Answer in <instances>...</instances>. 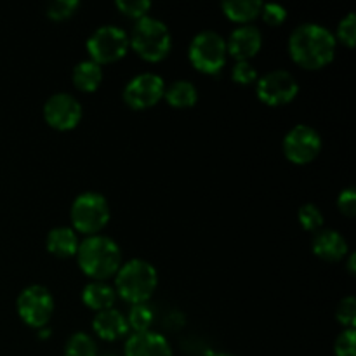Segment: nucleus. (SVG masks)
Instances as JSON below:
<instances>
[{
  "label": "nucleus",
  "mask_w": 356,
  "mask_h": 356,
  "mask_svg": "<svg viewBox=\"0 0 356 356\" xmlns=\"http://www.w3.org/2000/svg\"><path fill=\"white\" fill-rule=\"evenodd\" d=\"M336 35L318 23H302L289 37V52L299 66L318 70L329 65L336 54Z\"/></svg>",
  "instance_id": "obj_1"
},
{
  "label": "nucleus",
  "mask_w": 356,
  "mask_h": 356,
  "mask_svg": "<svg viewBox=\"0 0 356 356\" xmlns=\"http://www.w3.org/2000/svg\"><path fill=\"white\" fill-rule=\"evenodd\" d=\"M76 259L87 277L104 282L113 277L122 264V252L113 238L104 235H90L79 243Z\"/></svg>",
  "instance_id": "obj_2"
},
{
  "label": "nucleus",
  "mask_w": 356,
  "mask_h": 356,
  "mask_svg": "<svg viewBox=\"0 0 356 356\" xmlns=\"http://www.w3.org/2000/svg\"><path fill=\"white\" fill-rule=\"evenodd\" d=\"M159 275L155 266L145 259H131L115 273V292L131 305L146 302L155 292Z\"/></svg>",
  "instance_id": "obj_3"
},
{
  "label": "nucleus",
  "mask_w": 356,
  "mask_h": 356,
  "mask_svg": "<svg viewBox=\"0 0 356 356\" xmlns=\"http://www.w3.org/2000/svg\"><path fill=\"white\" fill-rule=\"evenodd\" d=\"M129 44L146 61H160L165 58L172 47V37L162 19L145 16L138 19L129 37Z\"/></svg>",
  "instance_id": "obj_4"
},
{
  "label": "nucleus",
  "mask_w": 356,
  "mask_h": 356,
  "mask_svg": "<svg viewBox=\"0 0 356 356\" xmlns=\"http://www.w3.org/2000/svg\"><path fill=\"white\" fill-rule=\"evenodd\" d=\"M70 218L80 233L96 235L110 221V204L97 191H86L73 200Z\"/></svg>",
  "instance_id": "obj_5"
},
{
  "label": "nucleus",
  "mask_w": 356,
  "mask_h": 356,
  "mask_svg": "<svg viewBox=\"0 0 356 356\" xmlns=\"http://www.w3.org/2000/svg\"><path fill=\"white\" fill-rule=\"evenodd\" d=\"M190 61L198 72L218 73L226 65V40L214 30H202L191 40L188 49Z\"/></svg>",
  "instance_id": "obj_6"
},
{
  "label": "nucleus",
  "mask_w": 356,
  "mask_h": 356,
  "mask_svg": "<svg viewBox=\"0 0 356 356\" xmlns=\"http://www.w3.org/2000/svg\"><path fill=\"white\" fill-rule=\"evenodd\" d=\"M129 35L117 24H103L96 28L87 38V52L97 65L113 63L124 58L129 51Z\"/></svg>",
  "instance_id": "obj_7"
},
{
  "label": "nucleus",
  "mask_w": 356,
  "mask_h": 356,
  "mask_svg": "<svg viewBox=\"0 0 356 356\" xmlns=\"http://www.w3.org/2000/svg\"><path fill=\"white\" fill-rule=\"evenodd\" d=\"M17 315L35 329H42L47 325L54 312V298L44 285H30L23 289L16 299Z\"/></svg>",
  "instance_id": "obj_8"
},
{
  "label": "nucleus",
  "mask_w": 356,
  "mask_h": 356,
  "mask_svg": "<svg viewBox=\"0 0 356 356\" xmlns=\"http://www.w3.org/2000/svg\"><path fill=\"white\" fill-rule=\"evenodd\" d=\"M257 97L270 106L287 104L298 96L299 83L287 70H271L257 79Z\"/></svg>",
  "instance_id": "obj_9"
},
{
  "label": "nucleus",
  "mask_w": 356,
  "mask_h": 356,
  "mask_svg": "<svg viewBox=\"0 0 356 356\" xmlns=\"http://www.w3.org/2000/svg\"><path fill=\"white\" fill-rule=\"evenodd\" d=\"M165 90V82L160 75L152 72L139 73L132 76L124 87V101L134 110H145V108L153 106L163 97Z\"/></svg>",
  "instance_id": "obj_10"
},
{
  "label": "nucleus",
  "mask_w": 356,
  "mask_h": 356,
  "mask_svg": "<svg viewBox=\"0 0 356 356\" xmlns=\"http://www.w3.org/2000/svg\"><path fill=\"white\" fill-rule=\"evenodd\" d=\"M322 149V138L312 125L298 124L285 134L284 153L291 162L309 163L318 156Z\"/></svg>",
  "instance_id": "obj_11"
},
{
  "label": "nucleus",
  "mask_w": 356,
  "mask_h": 356,
  "mask_svg": "<svg viewBox=\"0 0 356 356\" xmlns=\"http://www.w3.org/2000/svg\"><path fill=\"white\" fill-rule=\"evenodd\" d=\"M44 118L58 131H70L82 118V104L68 92H56L45 101Z\"/></svg>",
  "instance_id": "obj_12"
},
{
  "label": "nucleus",
  "mask_w": 356,
  "mask_h": 356,
  "mask_svg": "<svg viewBox=\"0 0 356 356\" xmlns=\"http://www.w3.org/2000/svg\"><path fill=\"white\" fill-rule=\"evenodd\" d=\"M263 44V33L256 24H240L229 33L226 40V51L236 61H249V58L257 54Z\"/></svg>",
  "instance_id": "obj_13"
},
{
  "label": "nucleus",
  "mask_w": 356,
  "mask_h": 356,
  "mask_svg": "<svg viewBox=\"0 0 356 356\" xmlns=\"http://www.w3.org/2000/svg\"><path fill=\"white\" fill-rule=\"evenodd\" d=\"M124 353L125 356H174L169 341L153 330L134 332L129 336Z\"/></svg>",
  "instance_id": "obj_14"
},
{
  "label": "nucleus",
  "mask_w": 356,
  "mask_h": 356,
  "mask_svg": "<svg viewBox=\"0 0 356 356\" xmlns=\"http://www.w3.org/2000/svg\"><path fill=\"white\" fill-rule=\"evenodd\" d=\"M348 242L336 229H320L313 236V252L323 261L336 263L348 254Z\"/></svg>",
  "instance_id": "obj_15"
},
{
  "label": "nucleus",
  "mask_w": 356,
  "mask_h": 356,
  "mask_svg": "<svg viewBox=\"0 0 356 356\" xmlns=\"http://www.w3.org/2000/svg\"><path fill=\"white\" fill-rule=\"evenodd\" d=\"M92 329L101 339L117 341L129 332V323L127 318L118 309L108 308L103 312H97V315L92 320Z\"/></svg>",
  "instance_id": "obj_16"
},
{
  "label": "nucleus",
  "mask_w": 356,
  "mask_h": 356,
  "mask_svg": "<svg viewBox=\"0 0 356 356\" xmlns=\"http://www.w3.org/2000/svg\"><path fill=\"white\" fill-rule=\"evenodd\" d=\"M45 245L51 254L58 257H70L75 256L79 249V238H76L75 229L68 226H56L47 233Z\"/></svg>",
  "instance_id": "obj_17"
},
{
  "label": "nucleus",
  "mask_w": 356,
  "mask_h": 356,
  "mask_svg": "<svg viewBox=\"0 0 356 356\" xmlns=\"http://www.w3.org/2000/svg\"><path fill=\"white\" fill-rule=\"evenodd\" d=\"M115 299H117V292L110 284L101 280H92L87 284L82 291V301L87 308L94 309V312H103L113 306Z\"/></svg>",
  "instance_id": "obj_18"
},
{
  "label": "nucleus",
  "mask_w": 356,
  "mask_h": 356,
  "mask_svg": "<svg viewBox=\"0 0 356 356\" xmlns=\"http://www.w3.org/2000/svg\"><path fill=\"white\" fill-rule=\"evenodd\" d=\"M72 79L76 89L82 92H92L103 80V70H101V65L94 63L92 59H83L79 65H75Z\"/></svg>",
  "instance_id": "obj_19"
},
{
  "label": "nucleus",
  "mask_w": 356,
  "mask_h": 356,
  "mask_svg": "<svg viewBox=\"0 0 356 356\" xmlns=\"http://www.w3.org/2000/svg\"><path fill=\"white\" fill-rule=\"evenodd\" d=\"M163 97L167 103L174 108H188L193 106L198 99V90L193 82L190 80H174L165 90H163Z\"/></svg>",
  "instance_id": "obj_20"
},
{
  "label": "nucleus",
  "mask_w": 356,
  "mask_h": 356,
  "mask_svg": "<svg viewBox=\"0 0 356 356\" xmlns=\"http://www.w3.org/2000/svg\"><path fill=\"white\" fill-rule=\"evenodd\" d=\"M261 6H263L261 0H225L221 3L222 10L229 19L243 24L259 16Z\"/></svg>",
  "instance_id": "obj_21"
},
{
  "label": "nucleus",
  "mask_w": 356,
  "mask_h": 356,
  "mask_svg": "<svg viewBox=\"0 0 356 356\" xmlns=\"http://www.w3.org/2000/svg\"><path fill=\"white\" fill-rule=\"evenodd\" d=\"M65 356H97L96 341L86 332H75L65 344Z\"/></svg>",
  "instance_id": "obj_22"
},
{
  "label": "nucleus",
  "mask_w": 356,
  "mask_h": 356,
  "mask_svg": "<svg viewBox=\"0 0 356 356\" xmlns=\"http://www.w3.org/2000/svg\"><path fill=\"white\" fill-rule=\"evenodd\" d=\"M153 320H155V313H153V309L146 302L132 305L127 316L129 329H132L134 332H146V330H149Z\"/></svg>",
  "instance_id": "obj_23"
},
{
  "label": "nucleus",
  "mask_w": 356,
  "mask_h": 356,
  "mask_svg": "<svg viewBox=\"0 0 356 356\" xmlns=\"http://www.w3.org/2000/svg\"><path fill=\"white\" fill-rule=\"evenodd\" d=\"M298 219L306 232H318L323 225V214L315 204L301 205L298 211Z\"/></svg>",
  "instance_id": "obj_24"
},
{
  "label": "nucleus",
  "mask_w": 356,
  "mask_h": 356,
  "mask_svg": "<svg viewBox=\"0 0 356 356\" xmlns=\"http://www.w3.org/2000/svg\"><path fill=\"white\" fill-rule=\"evenodd\" d=\"M336 318L341 325L355 329L356 325V299L355 296H346L339 301L336 308Z\"/></svg>",
  "instance_id": "obj_25"
},
{
  "label": "nucleus",
  "mask_w": 356,
  "mask_h": 356,
  "mask_svg": "<svg viewBox=\"0 0 356 356\" xmlns=\"http://www.w3.org/2000/svg\"><path fill=\"white\" fill-rule=\"evenodd\" d=\"M115 6L125 16L136 17V19H141V17L148 16L149 9H152V2L149 0H117Z\"/></svg>",
  "instance_id": "obj_26"
},
{
  "label": "nucleus",
  "mask_w": 356,
  "mask_h": 356,
  "mask_svg": "<svg viewBox=\"0 0 356 356\" xmlns=\"http://www.w3.org/2000/svg\"><path fill=\"white\" fill-rule=\"evenodd\" d=\"M80 7L79 0H54V2L47 3L45 13L51 19H66V17L73 16L76 9Z\"/></svg>",
  "instance_id": "obj_27"
},
{
  "label": "nucleus",
  "mask_w": 356,
  "mask_h": 356,
  "mask_svg": "<svg viewBox=\"0 0 356 356\" xmlns=\"http://www.w3.org/2000/svg\"><path fill=\"white\" fill-rule=\"evenodd\" d=\"M337 38L348 47H353L356 40V19L355 13H348L337 24Z\"/></svg>",
  "instance_id": "obj_28"
},
{
  "label": "nucleus",
  "mask_w": 356,
  "mask_h": 356,
  "mask_svg": "<svg viewBox=\"0 0 356 356\" xmlns=\"http://www.w3.org/2000/svg\"><path fill=\"white\" fill-rule=\"evenodd\" d=\"M232 76L240 86H247V83H252L257 80V70L250 61H236V65L232 70Z\"/></svg>",
  "instance_id": "obj_29"
},
{
  "label": "nucleus",
  "mask_w": 356,
  "mask_h": 356,
  "mask_svg": "<svg viewBox=\"0 0 356 356\" xmlns=\"http://www.w3.org/2000/svg\"><path fill=\"white\" fill-rule=\"evenodd\" d=\"M355 341H356L355 329L343 330V332L337 336L336 344H334V353H336V356H356Z\"/></svg>",
  "instance_id": "obj_30"
},
{
  "label": "nucleus",
  "mask_w": 356,
  "mask_h": 356,
  "mask_svg": "<svg viewBox=\"0 0 356 356\" xmlns=\"http://www.w3.org/2000/svg\"><path fill=\"white\" fill-rule=\"evenodd\" d=\"M261 16L271 26H277L282 24L287 17V9L284 6H278V3H263L261 6Z\"/></svg>",
  "instance_id": "obj_31"
},
{
  "label": "nucleus",
  "mask_w": 356,
  "mask_h": 356,
  "mask_svg": "<svg viewBox=\"0 0 356 356\" xmlns=\"http://www.w3.org/2000/svg\"><path fill=\"white\" fill-rule=\"evenodd\" d=\"M337 209L341 211V214L348 216V218H353L356 214V193L353 186H348L341 191L337 197Z\"/></svg>",
  "instance_id": "obj_32"
},
{
  "label": "nucleus",
  "mask_w": 356,
  "mask_h": 356,
  "mask_svg": "<svg viewBox=\"0 0 356 356\" xmlns=\"http://www.w3.org/2000/svg\"><path fill=\"white\" fill-rule=\"evenodd\" d=\"M355 261H356L355 252H351V254H350V259H348V271H350V275H355V273H356Z\"/></svg>",
  "instance_id": "obj_33"
},
{
  "label": "nucleus",
  "mask_w": 356,
  "mask_h": 356,
  "mask_svg": "<svg viewBox=\"0 0 356 356\" xmlns=\"http://www.w3.org/2000/svg\"><path fill=\"white\" fill-rule=\"evenodd\" d=\"M209 356H236V355H233V353H212Z\"/></svg>",
  "instance_id": "obj_34"
},
{
  "label": "nucleus",
  "mask_w": 356,
  "mask_h": 356,
  "mask_svg": "<svg viewBox=\"0 0 356 356\" xmlns=\"http://www.w3.org/2000/svg\"><path fill=\"white\" fill-rule=\"evenodd\" d=\"M106 356H113V355H106Z\"/></svg>",
  "instance_id": "obj_35"
}]
</instances>
